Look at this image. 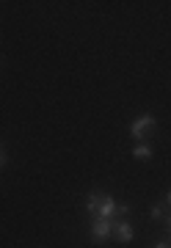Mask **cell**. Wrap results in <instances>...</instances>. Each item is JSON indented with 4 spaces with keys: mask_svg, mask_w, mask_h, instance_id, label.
<instances>
[{
    "mask_svg": "<svg viewBox=\"0 0 171 248\" xmlns=\"http://www.w3.org/2000/svg\"><path fill=\"white\" fill-rule=\"evenodd\" d=\"M86 213H91L94 218H105V221H110V218L116 215V202H113L108 193L94 190V193H89V199H86Z\"/></svg>",
    "mask_w": 171,
    "mask_h": 248,
    "instance_id": "1",
    "label": "cell"
},
{
    "mask_svg": "<svg viewBox=\"0 0 171 248\" xmlns=\"http://www.w3.org/2000/svg\"><path fill=\"white\" fill-rule=\"evenodd\" d=\"M155 116H141V119H135L133 124H130V135L133 138H138V141H144L149 133H155Z\"/></svg>",
    "mask_w": 171,
    "mask_h": 248,
    "instance_id": "2",
    "label": "cell"
},
{
    "mask_svg": "<svg viewBox=\"0 0 171 248\" xmlns=\"http://www.w3.org/2000/svg\"><path fill=\"white\" fill-rule=\"evenodd\" d=\"M110 232H113V221L97 218V221L91 223V240H94V243H105V240L110 237Z\"/></svg>",
    "mask_w": 171,
    "mask_h": 248,
    "instance_id": "3",
    "label": "cell"
},
{
    "mask_svg": "<svg viewBox=\"0 0 171 248\" xmlns=\"http://www.w3.org/2000/svg\"><path fill=\"white\" fill-rule=\"evenodd\" d=\"M110 237L119 240V243H130V240L135 237V232H133V226H130V221H116V223H113Z\"/></svg>",
    "mask_w": 171,
    "mask_h": 248,
    "instance_id": "4",
    "label": "cell"
},
{
    "mask_svg": "<svg viewBox=\"0 0 171 248\" xmlns=\"http://www.w3.org/2000/svg\"><path fill=\"white\" fill-rule=\"evenodd\" d=\"M166 210H169V204L160 202V204H152V210H149V218L152 221H166L169 215H166Z\"/></svg>",
    "mask_w": 171,
    "mask_h": 248,
    "instance_id": "5",
    "label": "cell"
},
{
    "mask_svg": "<svg viewBox=\"0 0 171 248\" xmlns=\"http://www.w3.org/2000/svg\"><path fill=\"white\" fill-rule=\"evenodd\" d=\"M133 157H135V160L152 157V146H144V143H141V146H135V149H133Z\"/></svg>",
    "mask_w": 171,
    "mask_h": 248,
    "instance_id": "6",
    "label": "cell"
},
{
    "mask_svg": "<svg viewBox=\"0 0 171 248\" xmlns=\"http://www.w3.org/2000/svg\"><path fill=\"white\" fill-rule=\"evenodd\" d=\"M127 213H130V207H127V204H116V215H119V218H124Z\"/></svg>",
    "mask_w": 171,
    "mask_h": 248,
    "instance_id": "7",
    "label": "cell"
},
{
    "mask_svg": "<svg viewBox=\"0 0 171 248\" xmlns=\"http://www.w3.org/2000/svg\"><path fill=\"white\" fill-rule=\"evenodd\" d=\"M166 232H169V234H171V215H169V218H166Z\"/></svg>",
    "mask_w": 171,
    "mask_h": 248,
    "instance_id": "8",
    "label": "cell"
},
{
    "mask_svg": "<svg viewBox=\"0 0 171 248\" xmlns=\"http://www.w3.org/2000/svg\"><path fill=\"white\" fill-rule=\"evenodd\" d=\"M3 163H6V155H3V149H0V166H3Z\"/></svg>",
    "mask_w": 171,
    "mask_h": 248,
    "instance_id": "9",
    "label": "cell"
},
{
    "mask_svg": "<svg viewBox=\"0 0 171 248\" xmlns=\"http://www.w3.org/2000/svg\"><path fill=\"white\" fill-rule=\"evenodd\" d=\"M155 248H171V246H166V243H157V246H155Z\"/></svg>",
    "mask_w": 171,
    "mask_h": 248,
    "instance_id": "10",
    "label": "cell"
},
{
    "mask_svg": "<svg viewBox=\"0 0 171 248\" xmlns=\"http://www.w3.org/2000/svg\"><path fill=\"white\" fill-rule=\"evenodd\" d=\"M166 204H169V207H171V190H169V196H166Z\"/></svg>",
    "mask_w": 171,
    "mask_h": 248,
    "instance_id": "11",
    "label": "cell"
},
{
    "mask_svg": "<svg viewBox=\"0 0 171 248\" xmlns=\"http://www.w3.org/2000/svg\"><path fill=\"white\" fill-rule=\"evenodd\" d=\"M0 63H3V58H0Z\"/></svg>",
    "mask_w": 171,
    "mask_h": 248,
    "instance_id": "12",
    "label": "cell"
}]
</instances>
